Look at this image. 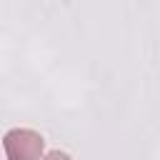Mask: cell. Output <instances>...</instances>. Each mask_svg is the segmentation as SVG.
Masks as SVG:
<instances>
[{"mask_svg":"<svg viewBox=\"0 0 160 160\" xmlns=\"http://www.w3.org/2000/svg\"><path fill=\"white\" fill-rule=\"evenodd\" d=\"M5 150L12 160H30L42 152V138L32 130H12L5 135Z\"/></svg>","mask_w":160,"mask_h":160,"instance_id":"6da1fadb","label":"cell"}]
</instances>
